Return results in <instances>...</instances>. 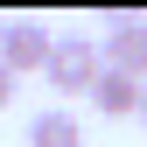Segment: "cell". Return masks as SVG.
<instances>
[{"label":"cell","instance_id":"obj_2","mask_svg":"<svg viewBox=\"0 0 147 147\" xmlns=\"http://www.w3.org/2000/svg\"><path fill=\"white\" fill-rule=\"evenodd\" d=\"M98 70H105V56L91 42H77V35H70V42H56L49 49V63H42V77L63 91V98H91V84H98Z\"/></svg>","mask_w":147,"mask_h":147},{"label":"cell","instance_id":"obj_6","mask_svg":"<svg viewBox=\"0 0 147 147\" xmlns=\"http://www.w3.org/2000/svg\"><path fill=\"white\" fill-rule=\"evenodd\" d=\"M14 91H21V77H14V70L0 63V112H7V105H14Z\"/></svg>","mask_w":147,"mask_h":147},{"label":"cell","instance_id":"obj_1","mask_svg":"<svg viewBox=\"0 0 147 147\" xmlns=\"http://www.w3.org/2000/svg\"><path fill=\"white\" fill-rule=\"evenodd\" d=\"M98 56H105V70H126V77L147 84V14L112 7V14H105V42H98Z\"/></svg>","mask_w":147,"mask_h":147},{"label":"cell","instance_id":"obj_3","mask_svg":"<svg viewBox=\"0 0 147 147\" xmlns=\"http://www.w3.org/2000/svg\"><path fill=\"white\" fill-rule=\"evenodd\" d=\"M49 28L35 21V14H21V21H7V35H0V63L14 70V77H28V70H42L49 63Z\"/></svg>","mask_w":147,"mask_h":147},{"label":"cell","instance_id":"obj_4","mask_svg":"<svg viewBox=\"0 0 147 147\" xmlns=\"http://www.w3.org/2000/svg\"><path fill=\"white\" fill-rule=\"evenodd\" d=\"M140 77H126V70H98V84H91V105H98L105 119H140Z\"/></svg>","mask_w":147,"mask_h":147},{"label":"cell","instance_id":"obj_5","mask_svg":"<svg viewBox=\"0 0 147 147\" xmlns=\"http://www.w3.org/2000/svg\"><path fill=\"white\" fill-rule=\"evenodd\" d=\"M28 147H84V119L77 112H35L28 119Z\"/></svg>","mask_w":147,"mask_h":147},{"label":"cell","instance_id":"obj_7","mask_svg":"<svg viewBox=\"0 0 147 147\" xmlns=\"http://www.w3.org/2000/svg\"><path fill=\"white\" fill-rule=\"evenodd\" d=\"M140 126H147V91H140Z\"/></svg>","mask_w":147,"mask_h":147},{"label":"cell","instance_id":"obj_8","mask_svg":"<svg viewBox=\"0 0 147 147\" xmlns=\"http://www.w3.org/2000/svg\"><path fill=\"white\" fill-rule=\"evenodd\" d=\"M0 35H7V21H0Z\"/></svg>","mask_w":147,"mask_h":147}]
</instances>
